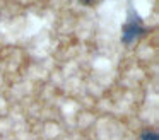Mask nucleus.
<instances>
[{
  "label": "nucleus",
  "instance_id": "1",
  "mask_svg": "<svg viewBox=\"0 0 159 140\" xmlns=\"http://www.w3.org/2000/svg\"><path fill=\"white\" fill-rule=\"evenodd\" d=\"M130 14H132V17L123 26V34H121V41H123L125 44H132L135 39H139V38L145 33V27L142 26L140 17H139L137 14H134V10H132Z\"/></svg>",
  "mask_w": 159,
  "mask_h": 140
},
{
  "label": "nucleus",
  "instance_id": "2",
  "mask_svg": "<svg viewBox=\"0 0 159 140\" xmlns=\"http://www.w3.org/2000/svg\"><path fill=\"white\" fill-rule=\"evenodd\" d=\"M140 140H159L157 132L156 130H145V132H142Z\"/></svg>",
  "mask_w": 159,
  "mask_h": 140
},
{
  "label": "nucleus",
  "instance_id": "3",
  "mask_svg": "<svg viewBox=\"0 0 159 140\" xmlns=\"http://www.w3.org/2000/svg\"><path fill=\"white\" fill-rule=\"evenodd\" d=\"M80 3H84V5H94V3H98L99 0H79Z\"/></svg>",
  "mask_w": 159,
  "mask_h": 140
}]
</instances>
